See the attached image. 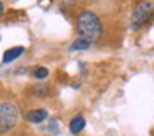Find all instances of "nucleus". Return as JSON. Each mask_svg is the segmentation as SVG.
<instances>
[{
	"mask_svg": "<svg viewBox=\"0 0 154 136\" xmlns=\"http://www.w3.org/2000/svg\"><path fill=\"white\" fill-rule=\"evenodd\" d=\"M76 32L80 35V38H85L91 43L96 42L101 36V32H103L100 17L91 10H83L76 17Z\"/></svg>",
	"mask_w": 154,
	"mask_h": 136,
	"instance_id": "1",
	"label": "nucleus"
},
{
	"mask_svg": "<svg viewBox=\"0 0 154 136\" xmlns=\"http://www.w3.org/2000/svg\"><path fill=\"white\" fill-rule=\"evenodd\" d=\"M152 13H154L152 0H141L134 8L133 17H131V28L136 30V28H141L143 25H146L152 18Z\"/></svg>",
	"mask_w": 154,
	"mask_h": 136,
	"instance_id": "2",
	"label": "nucleus"
},
{
	"mask_svg": "<svg viewBox=\"0 0 154 136\" xmlns=\"http://www.w3.org/2000/svg\"><path fill=\"white\" fill-rule=\"evenodd\" d=\"M18 119V109L14 103H2L0 106V131L7 133Z\"/></svg>",
	"mask_w": 154,
	"mask_h": 136,
	"instance_id": "3",
	"label": "nucleus"
},
{
	"mask_svg": "<svg viewBox=\"0 0 154 136\" xmlns=\"http://www.w3.org/2000/svg\"><path fill=\"white\" fill-rule=\"evenodd\" d=\"M25 53V48L23 46H14V48H8L7 52L4 53V60L2 62L5 63V65H8V63H12L14 60H17L20 55H23Z\"/></svg>",
	"mask_w": 154,
	"mask_h": 136,
	"instance_id": "4",
	"label": "nucleus"
},
{
	"mask_svg": "<svg viewBox=\"0 0 154 136\" xmlns=\"http://www.w3.org/2000/svg\"><path fill=\"white\" fill-rule=\"evenodd\" d=\"M25 118H27V121L30 123H40L43 121V119L48 118V111L47 109H32V111H28L27 115H25Z\"/></svg>",
	"mask_w": 154,
	"mask_h": 136,
	"instance_id": "5",
	"label": "nucleus"
},
{
	"mask_svg": "<svg viewBox=\"0 0 154 136\" xmlns=\"http://www.w3.org/2000/svg\"><path fill=\"white\" fill-rule=\"evenodd\" d=\"M91 46V42H88V40H85V38H80L78 36L75 42H71L70 43V52H81V50H88Z\"/></svg>",
	"mask_w": 154,
	"mask_h": 136,
	"instance_id": "6",
	"label": "nucleus"
},
{
	"mask_svg": "<svg viewBox=\"0 0 154 136\" xmlns=\"http://www.w3.org/2000/svg\"><path fill=\"white\" fill-rule=\"evenodd\" d=\"M85 118L83 116H76V118H73L70 121V131H71V134H78V133H81L83 131V128H85Z\"/></svg>",
	"mask_w": 154,
	"mask_h": 136,
	"instance_id": "7",
	"label": "nucleus"
},
{
	"mask_svg": "<svg viewBox=\"0 0 154 136\" xmlns=\"http://www.w3.org/2000/svg\"><path fill=\"white\" fill-rule=\"evenodd\" d=\"M33 76H35V78H38V80H43V78H47V76H48V70L45 68V66H38V68L33 70Z\"/></svg>",
	"mask_w": 154,
	"mask_h": 136,
	"instance_id": "8",
	"label": "nucleus"
},
{
	"mask_svg": "<svg viewBox=\"0 0 154 136\" xmlns=\"http://www.w3.org/2000/svg\"><path fill=\"white\" fill-rule=\"evenodd\" d=\"M47 93H48V86H45V85H38L33 90V95H37V96H45Z\"/></svg>",
	"mask_w": 154,
	"mask_h": 136,
	"instance_id": "9",
	"label": "nucleus"
},
{
	"mask_svg": "<svg viewBox=\"0 0 154 136\" xmlns=\"http://www.w3.org/2000/svg\"><path fill=\"white\" fill-rule=\"evenodd\" d=\"M48 131L51 134H58V123L55 119H48Z\"/></svg>",
	"mask_w": 154,
	"mask_h": 136,
	"instance_id": "10",
	"label": "nucleus"
}]
</instances>
